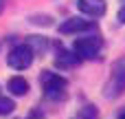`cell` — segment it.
<instances>
[{
  "label": "cell",
  "mask_w": 125,
  "mask_h": 119,
  "mask_svg": "<svg viewBox=\"0 0 125 119\" xmlns=\"http://www.w3.org/2000/svg\"><path fill=\"white\" fill-rule=\"evenodd\" d=\"M31 22H33V24H44V26H48V24H51V18H48V15H33Z\"/></svg>",
  "instance_id": "cell-13"
},
{
  "label": "cell",
  "mask_w": 125,
  "mask_h": 119,
  "mask_svg": "<svg viewBox=\"0 0 125 119\" xmlns=\"http://www.w3.org/2000/svg\"><path fill=\"white\" fill-rule=\"evenodd\" d=\"M24 119H46V115H44L40 108H31V110H29V115H26Z\"/></svg>",
  "instance_id": "cell-12"
},
{
  "label": "cell",
  "mask_w": 125,
  "mask_h": 119,
  "mask_svg": "<svg viewBox=\"0 0 125 119\" xmlns=\"http://www.w3.org/2000/svg\"><path fill=\"white\" fill-rule=\"evenodd\" d=\"M116 18H119V22H121V24H125V4L119 9V15H116Z\"/></svg>",
  "instance_id": "cell-14"
},
{
  "label": "cell",
  "mask_w": 125,
  "mask_h": 119,
  "mask_svg": "<svg viewBox=\"0 0 125 119\" xmlns=\"http://www.w3.org/2000/svg\"><path fill=\"white\" fill-rule=\"evenodd\" d=\"M7 91L13 95V97H24L29 93V82L20 75H13L9 82H7Z\"/></svg>",
  "instance_id": "cell-8"
},
{
  "label": "cell",
  "mask_w": 125,
  "mask_h": 119,
  "mask_svg": "<svg viewBox=\"0 0 125 119\" xmlns=\"http://www.w3.org/2000/svg\"><path fill=\"white\" fill-rule=\"evenodd\" d=\"M33 57H35V51L22 42V44H15L9 53H7V64L13 68V71H26L31 64H33Z\"/></svg>",
  "instance_id": "cell-4"
},
{
  "label": "cell",
  "mask_w": 125,
  "mask_h": 119,
  "mask_svg": "<svg viewBox=\"0 0 125 119\" xmlns=\"http://www.w3.org/2000/svg\"><path fill=\"white\" fill-rule=\"evenodd\" d=\"M119 119H125V110H123V113H121V115H119Z\"/></svg>",
  "instance_id": "cell-16"
},
{
  "label": "cell",
  "mask_w": 125,
  "mask_h": 119,
  "mask_svg": "<svg viewBox=\"0 0 125 119\" xmlns=\"http://www.w3.org/2000/svg\"><path fill=\"white\" fill-rule=\"evenodd\" d=\"M103 49V40L101 35H97L92 31V35H86V38H77L75 44H73V51L79 60H97L99 53Z\"/></svg>",
  "instance_id": "cell-3"
},
{
  "label": "cell",
  "mask_w": 125,
  "mask_h": 119,
  "mask_svg": "<svg viewBox=\"0 0 125 119\" xmlns=\"http://www.w3.org/2000/svg\"><path fill=\"white\" fill-rule=\"evenodd\" d=\"M77 9L88 18H103L108 11L105 0H77Z\"/></svg>",
  "instance_id": "cell-6"
},
{
  "label": "cell",
  "mask_w": 125,
  "mask_h": 119,
  "mask_svg": "<svg viewBox=\"0 0 125 119\" xmlns=\"http://www.w3.org/2000/svg\"><path fill=\"white\" fill-rule=\"evenodd\" d=\"M13 110H15V102H13L11 97H7V95H0V115L7 117V115H11Z\"/></svg>",
  "instance_id": "cell-11"
},
{
  "label": "cell",
  "mask_w": 125,
  "mask_h": 119,
  "mask_svg": "<svg viewBox=\"0 0 125 119\" xmlns=\"http://www.w3.org/2000/svg\"><path fill=\"white\" fill-rule=\"evenodd\" d=\"M26 44L35 51V53H44L46 49H48V42H46V38H37V35H29V40H26Z\"/></svg>",
  "instance_id": "cell-10"
},
{
  "label": "cell",
  "mask_w": 125,
  "mask_h": 119,
  "mask_svg": "<svg viewBox=\"0 0 125 119\" xmlns=\"http://www.w3.org/2000/svg\"><path fill=\"white\" fill-rule=\"evenodd\" d=\"M81 60L75 55V51H68V49H64V46H59L57 49V53H55V66L57 68H73V66H77Z\"/></svg>",
  "instance_id": "cell-7"
},
{
  "label": "cell",
  "mask_w": 125,
  "mask_h": 119,
  "mask_svg": "<svg viewBox=\"0 0 125 119\" xmlns=\"http://www.w3.org/2000/svg\"><path fill=\"white\" fill-rule=\"evenodd\" d=\"M123 93H125V55L112 62L110 79L105 84V97L114 99V97H121Z\"/></svg>",
  "instance_id": "cell-2"
},
{
  "label": "cell",
  "mask_w": 125,
  "mask_h": 119,
  "mask_svg": "<svg viewBox=\"0 0 125 119\" xmlns=\"http://www.w3.org/2000/svg\"><path fill=\"white\" fill-rule=\"evenodd\" d=\"M57 29H59V33H64V35L92 33V31H97V22H94V20H83V18H68V20H64Z\"/></svg>",
  "instance_id": "cell-5"
},
{
  "label": "cell",
  "mask_w": 125,
  "mask_h": 119,
  "mask_svg": "<svg viewBox=\"0 0 125 119\" xmlns=\"http://www.w3.org/2000/svg\"><path fill=\"white\" fill-rule=\"evenodd\" d=\"M40 84H42L44 97L51 99V102H62V99H66V95H68V79L62 77L59 73L42 71V75H40Z\"/></svg>",
  "instance_id": "cell-1"
},
{
  "label": "cell",
  "mask_w": 125,
  "mask_h": 119,
  "mask_svg": "<svg viewBox=\"0 0 125 119\" xmlns=\"http://www.w3.org/2000/svg\"><path fill=\"white\" fill-rule=\"evenodd\" d=\"M73 119H99V108L94 104H86L77 110V115Z\"/></svg>",
  "instance_id": "cell-9"
},
{
  "label": "cell",
  "mask_w": 125,
  "mask_h": 119,
  "mask_svg": "<svg viewBox=\"0 0 125 119\" xmlns=\"http://www.w3.org/2000/svg\"><path fill=\"white\" fill-rule=\"evenodd\" d=\"M4 4H7V0H0V13L4 11Z\"/></svg>",
  "instance_id": "cell-15"
}]
</instances>
